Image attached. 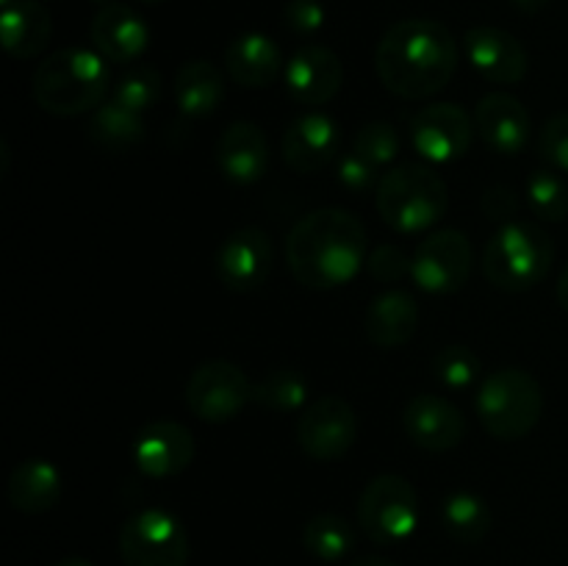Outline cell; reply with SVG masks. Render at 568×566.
Listing matches in <instances>:
<instances>
[{
  "mask_svg": "<svg viewBox=\"0 0 568 566\" xmlns=\"http://www.w3.org/2000/svg\"><path fill=\"white\" fill-rule=\"evenodd\" d=\"M460 50L453 31L438 20L410 17L394 22L375 50V70L383 87L405 100L433 98L453 81Z\"/></svg>",
  "mask_w": 568,
  "mask_h": 566,
  "instance_id": "obj_1",
  "label": "cell"
},
{
  "mask_svg": "<svg viewBox=\"0 0 568 566\" xmlns=\"http://www.w3.org/2000/svg\"><path fill=\"white\" fill-rule=\"evenodd\" d=\"M366 259V228L347 209H316L288 231V270L308 289L344 286L358 275Z\"/></svg>",
  "mask_w": 568,
  "mask_h": 566,
  "instance_id": "obj_2",
  "label": "cell"
},
{
  "mask_svg": "<svg viewBox=\"0 0 568 566\" xmlns=\"http://www.w3.org/2000/svg\"><path fill=\"white\" fill-rule=\"evenodd\" d=\"M109 92V61L98 50H55L33 72V100L53 117H78L94 111L103 105Z\"/></svg>",
  "mask_w": 568,
  "mask_h": 566,
  "instance_id": "obj_3",
  "label": "cell"
},
{
  "mask_svg": "<svg viewBox=\"0 0 568 566\" xmlns=\"http://www.w3.org/2000/svg\"><path fill=\"white\" fill-rule=\"evenodd\" d=\"M381 220L397 233L430 231L447 214V183L425 164L388 166L375 189Z\"/></svg>",
  "mask_w": 568,
  "mask_h": 566,
  "instance_id": "obj_4",
  "label": "cell"
},
{
  "mask_svg": "<svg viewBox=\"0 0 568 566\" xmlns=\"http://www.w3.org/2000/svg\"><path fill=\"white\" fill-rule=\"evenodd\" d=\"M555 244L532 222H505L483 253V272L503 292H527L549 275Z\"/></svg>",
  "mask_w": 568,
  "mask_h": 566,
  "instance_id": "obj_5",
  "label": "cell"
},
{
  "mask_svg": "<svg viewBox=\"0 0 568 566\" xmlns=\"http://www.w3.org/2000/svg\"><path fill=\"white\" fill-rule=\"evenodd\" d=\"M477 416L499 442H519L541 422V383L519 366H503L480 383Z\"/></svg>",
  "mask_w": 568,
  "mask_h": 566,
  "instance_id": "obj_6",
  "label": "cell"
},
{
  "mask_svg": "<svg viewBox=\"0 0 568 566\" xmlns=\"http://www.w3.org/2000/svg\"><path fill=\"white\" fill-rule=\"evenodd\" d=\"M419 494L399 475H377L358 499V522L372 542H405L419 527Z\"/></svg>",
  "mask_w": 568,
  "mask_h": 566,
  "instance_id": "obj_7",
  "label": "cell"
},
{
  "mask_svg": "<svg viewBox=\"0 0 568 566\" xmlns=\"http://www.w3.org/2000/svg\"><path fill=\"white\" fill-rule=\"evenodd\" d=\"M120 555L125 566H186V527L166 508L136 511L120 530Z\"/></svg>",
  "mask_w": 568,
  "mask_h": 566,
  "instance_id": "obj_8",
  "label": "cell"
},
{
  "mask_svg": "<svg viewBox=\"0 0 568 566\" xmlns=\"http://www.w3.org/2000/svg\"><path fill=\"white\" fill-rule=\"evenodd\" d=\"M250 400H253V383L244 375L242 366L231 361H205L186 383L189 411L209 425L236 420Z\"/></svg>",
  "mask_w": 568,
  "mask_h": 566,
  "instance_id": "obj_9",
  "label": "cell"
},
{
  "mask_svg": "<svg viewBox=\"0 0 568 566\" xmlns=\"http://www.w3.org/2000/svg\"><path fill=\"white\" fill-rule=\"evenodd\" d=\"M358 438V416L338 394H322L305 405L297 422V442L308 458L331 464L344 458Z\"/></svg>",
  "mask_w": 568,
  "mask_h": 566,
  "instance_id": "obj_10",
  "label": "cell"
},
{
  "mask_svg": "<svg viewBox=\"0 0 568 566\" xmlns=\"http://www.w3.org/2000/svg\"><path fill=\"white\" fill-rule=\"evenodd\" d=\"M471 244L458 228H442L422 239L414 253L410 277L430 294H453L469 281Z\"/></svg>",
  "mask_w": 568,
  "mask_h": 566,
  "instance_id": "obj_11",
  "label": "cell"
},
{
  "mask_svg": "<svg viewBox=\"0 0 568 566\" xmlns=\"http://www.w3.org/2000/svg\"><path fill=\"white\" fill-rule=\"evenodd\" d=\"M197 453L192 431L175 420H155L144 425L133 438V464L144 477L164 481L189 469Z\"/></svg>",
  "mask_w": 568,
  "mask_h": 566,
  "instance_id": "obj_12",
  "label": "cell"
},
{
  "mask_svg": "<svg viewBox=\"0 0 568 566\" xmlns=\"http://www.w3.org/2000/svg\"><path fill=\"white\" fill-rule=\"evenodd\" d=\"M410 139L425 161L449 164L469 153L471 120L458 103H433L414 117Z\"/></svg>",
  "mask_w": 568,
  "mask_h": 566,
  "instance_id": "obj_13",
  "label": "cell"
},
{
  "mask_svg": "<svg viewBox=\"0 0 568 566\" xmlns=\"http://www.w3.org/2000/svg\"><path fill=\"white\" fill-rule=\"evenodd\" d=\"M272 266L270 233L261 228H239L216 250V277L231 292L244 294L266 281Z\"/></svg>",
  "mask_w": 568,
  "mask_h": 566,
  "instance_id": "obj_14",
  "label": "cell"
},
{
  "mask_svg": "<svg viewBox=\"0 0 568 566\" xmlns=\"http://www.w3.org/2000/svg\"><path fill=\"white\" fill-rule=\"evenodd\" d=\"M283 81L294 103L311 105V109L325 105L336 98L344 83L342 59L325 44H303L286 61Z\"/></svg>",
  "mask_w": 568,
  "mask_h": 566,
  "instance_id": "obj_15",
  "label": "cell"
},
{
  "mask_svg": "<svg viewBox=\"0 0 568 566\" xmlns=\"http://www.w3.org/2000/svg\"><path fill=\"white\" fill-rule=\"evenodd\" d=\"M405 436L427 453H447L466 438V416L442 394H416L403 411Z\"/></svg>",
  "mask_w": 568,
  "mask_h": 566,
  "instance_id": "obj_16",
  "label": "cell"
},
{
  "mask_svg": "<svg viewBox=\"0 0 568 566\" xmlns=\"http://www.w3.org/2000/svg\"><path fill=\"white\" fill-rule=\"evenodd\" d=\"M464 50L469 64L491 83H519L527 75V50L514 33L497 26H475L466 31Z\"/></svg>",
  "mask_w": 568,
  "mask_h": 566,
  "instance_id": "obj_17",
  "label": "cell"
},
{
  "mask_svg": "<svg viewBox=\"0 0 568 566\" xmlns=\"http://www.w3.org/2000/svg\"><path fill=\"white\" fill-rule=\"evenodd\" d=\"M283 161L294 172H320L338 153V122L325 111H308L286 125L281 139Z\"/></svg>",
  "mask_w": 568,
  "mask_h": 566,
  "instance_id": "obj_18",
  "label": "cell"
},
{
  "mask_svg": "<svg viewBox=\"0 0 568 566\" xmlns=\"http://www.w3.org/2000/svg\"><path fill=\"white\" fill-rule=\"evenodd\" d=\"M475 125L483 142L499 155H519L532 137L530 111L508 92H491L480 98L475 109Z\"/></svg>",
  "mask_w": 568,
  "mask_h": 566,
  "instance_id": "obj_19",
  "label": "cell"
},
{
  "mask_svg": "<svg viewBox=\"0 0 568 566\" xmlns=\"http://www.w3.org/2000/svg\"><path fill=\"white\" fill-rule=\"evenodd\" d=\"M92 48L111 64L136 61L150 44V28L142 17L122 3H111L98 9L89 26Z\"/></svg>",
  "mask_w": 568,
  "mask_h": 566,
  "instance_id": "obj_20",
  "label": "cell"
},
{
  "mask_svg": "<svg viewBox=\"0 0 568 566\" xmlns=\"http://www.w3.org/2000/svg\"><path fill=\"white\" fill-rule=\"evenodd\" d=\"M216 166L233 183H255L270 166V142L255 122L239 120L216 139Z\"/></svg>",
  "mask_w": 568,
  "mask_h": 566,
  "instance_id": "obj_21",
  "label": "cell"
},
{
  "mask_svg": "<svg viewBox=\"0 0 568 566\" xmlns=\"http://www.w3.org/2000/svg\"><path fill=\"white\" fill-rule=\"evenodd\" d=\"M225 70L239 87L264 89L270 87V83H275V78L281 75L286 67H283L281 48H277L266 33L247 31L239 33V37L227 44Z\"/></svg>",
  "mask_w": 568,
  "mask_h": 566,
  "instance_id": "obj_22",
  "label": "cell"
},
{
  "mask_svg": "<svg viewBox=\"0 0 568 566\" xmlns=\"http://www.w3.org/2000/svg\"><path fill=\"white\" fill-rule=\"evenodd\" d=\"M419 327V303L405 289L377 294L366 309V336L375 347H403Z\"/></svg>",
  "mask_w": 568,
  "mask_h": 566,
  "instance_id": "obj_23",
  "label": "cell"
},
{
  "mask_svg": "<svg viewBox=\"0 0 568 566\" xmlns=\"http://www.w3.org/2000/svg\"><path fill=\"white\" fill-rule=\"evenodd\" d=\"M53 22L39 0H11L0 14V39L14 59H33L48 48Z\"/></svg>",
  "mask_w": 568,
  "mask_h": 566,
  "instance_id": "obj_24",
  "label": "cell"
},
{
  "mask_svg": "<svg viewBox=\"0 0 568 566\" xmlns=\"http://www.w3.org/2000/svg\"><path fill=\"white\" fill-rule=\"evenodd\" d=\"M61 472L48 458H26L11 469L6 494L20 514H44L61 499Z\"/></svg>",
  "mask_w": 568,
  "mask_h": 566,
  "instance_id": "obj_25",
  "label": "cell"
},
{
  "mask_svg": "<svg viewBox=\"0 0 568 566\" xmlns=\"http://www.w3.org/2000/svg\"><path fill=\"white\" fill-rule=\"evenodd\" d=\"M178 109L186 117H211L225 100V81L220 67L209 59H192L175 75Z\"/></svg>",
  "mask_w": 568,
  "mask_h": 566,
  "instance_id": "obj_26",
  "label": "cell"
},
{
  "mask_svg": "<svg viewBox=\"0 0 568 566\" xmlns=\"http://www.w3.org/2000/svg\"><path fill=\"white\" fill-rule=\"evenodd\" d=\"M89 139L109 153H125L144 139V120L139 111L109 100L89 117Z\"/></svg>",
  "mask_w": 568,
  "mask_h": 566,
  "instance_id": "obj_27",
  "label": "cell"
},
{
  "mask_svg": "<svg viewBox=\"0 0 568 566\" xmlns=\"http://www.w3.org/2000/svg\"><path fill=\"white\" fill-rule=\"evenodd\" d=\"M442 525L455 542L477 544L491 530V508L475 492H453L442 503Z\"/></svg>",
  "mask_w": 568,
  "mask_h": 566,
  "instance_id": "obj_28",
  "label": "cell"
},
{
  "mask_svg": "<svg viewBox=\"0 0 568 566\" xmlns=\"http://www.w3.org/2000/svg\"><path fill=\"white\" fill-rule=\"evenodd\" d=\"M303 544L314 558L333 564V560H342L353 553L355 530L342 514L322 511V514L311 516V519L305 522Z\"/></svg>",
  "mask_w": 568,
  "mask_h": 566,
  "instance_id": "obj_29",
  "label": "cell"
},
{
  "mask_svg": "<svg viewBox=\"0 0 568 566\" xmlns=\"http://www.w3.org/2000/svg\"><path fill=\"white\" fill-rule=\"evenodd\" d=\"M253 400L275 414H294L308 403V381L297 370H272L253 386Z\"/></svg>",
  "mask_w": 568,
  "mask_h": 566,
  "instance_id": "obj_30",
  "label": "cell"
},
{
  "mask_svg": "<svg viewBox=\"0 0 568 566\" xmlns=\"http://www.w3.org/2000/svg\"><path fill=\"white\" fill-rule=\"evenodd\" d=\"M433 372H436L438 383H444L453 392H464V388H471L480 381L483 364L475 355V350L464 347V344H449V347L436 353Z\"/></svg>",
  "mask_w": 568,
  "mask_h": 566,
  "instance_id": "obj_31",
  "label": "cell"
},
{
  "mask_svg": "<svg viewBox=\"0 0 568 566\" xmlns=\"http://www.w3.org/2000/svg\"><path fill=\"white\" fill-rule=\"evenodd\" d=\"M527 200L541 220L560 222L568 216V186L555 170H536L527 178Z\"/></svg>",
  "mask_w": 568,
  "mask_h": 566,
  "instance_id": "obj_32",
  "label": "cell"
},
{
  "mask_svg": "<svg viewBox=\"0 0 568 566\" xmlns=\"http://www.w3.org/2000/svg\"><path fill=\"white\" fill-rule=\"evenodd\" d=\"M159 94H161V75L155 67H148V64H139L133 67V70L122 72V75L116 78L114 87H111V100L139 111V114H144L150 105H155Z\"/></svg>",
  "mask_w": 568,
  "mask_h": 566,
  "instance_id": "obj_33",
  "label": "cell"
},
{
  "mask_svg": "<svg viewBox=\"0 0 568 566\" xmlns=\"http://www.w3.org/2000/svg\"><path fill=\"white\" fill-rule=\"evenodd\" d=\"M403 148V139H399L397 128L386 120L366 122L358 133H355L353 153H358L361 159L369 161L372 166L383 170V166H392L394 159L399 155Z\"/></svg>",
  "mask_w": 568,
  "mask_h": 566,
  "instance_id": "obj_34",
  "label": "cell"
},
{
  "mask_svg": "<svg viewBox=\"0 0 568 566\" xmlns=\"http://www.w3.org/2000/svg\"><path fill=\"white\" fill-rule=\"evenodd\" d=\"M366 270L381 283H397L405 275H410V270H414V255H408L397 244H381L366 259Z\"/></svg>",
  "mask_w": 568,
  "mask_h": 566,
  "instance_id": "obj_35",
  "label": "cell"
},
{
  "mask_svg": "<svg viewBox=\"0 0 568 566\" xmlns=\"http://www.w3.org/2000/svg\"><path fill=\"white\" fill-rule=\"evenodd\" d=\"M538 150L552 170L568 172V111L547 120L538 133Z\"/></svg>",
  "mask_w": 568,
  "mask_h": 566,
  "instance_id": "obj_36",
  "label": "cell"
},
{
  "mask_svg": "<svg viewBox=\"0 0 568 566\" xmlns=\"http://www.w3.org/2000/svg\"><path fill=\"white\" fill-rule=\"evenodd\" d=\"M283 22L297 37H314L325 28L327 11L322 0H288L283 6Z\"/></svg>",
  "mask_w": 568,
  "mask_h": 566,
  "instance_id": "obj_37",
  "label": "cell"
},
{
  "mask_svg": "<svg viewBox=\"0 0 568 566\" xmlns=\"http://www.w3.org/2000/svg\"><path fill=\"white\" fill-rule=\"evenodd\" d=\"M336 178L347 192L366 194L372 189H377V166H372L369 161L361 159L358 153H344L336 164Z\"/></svg>",
  "mask_w": 568,
  "mask_h": 566,
  "instance_id": "obj_38",
  "label": "cell"
},
{
  "mask_svg": "<svg viewBox=\"0 0 568 566\" xmlns=\"http://www.w3.org/2000/svg\"><path fill=\"white\" fill-rule=\"evenodd\" d=\"M483 211L488 220H510L519 211V198L510 186H491L483 194Z\"/></svg>",
  "mask_w": 568,
  "mask_h": 566,
  "instance_id": "obj_39",
  "label": "cell"
},
{
  "mask_svg": "<svg viewBox=\"0 0 568 566\" xmlns=\"http://www.w3.org/2000/svg\"><path fill=\"white\" fill-rule=\"evenodd\" d=\"M510 3H514L521 14H538V11L547 9L552 0H510Z\"/></svg>",
  "mask_w": 568,
  "mask_h": 566,
  "instance_id": "obj_40",
  "label": "cell"
},
{
  "mask_svg": "<svg viewBox=\"0 0 568 566\" xmlns=\"http://www.w3.org/2000/svg\"><path fill=\"white\" fill-rule=\"evenodd\" d=\"M349 566H399V564H394V560L388 558H381V555H364V558L353 560Z\"/></svg>",
  "mask_w": 568,
  "mask_h": 566,
  "instance_id": "obj_41",
  "label": "cell"
},
{
  "mask_svg": "<svg viewBox=\"0 0 568 566\" xmlns=\"http://www.w3.org/2000/svg\"><path fill=\"white\" fill-rule=\"evenodd\" d=\"M558 303L564 305V311H568V264L564 266L558 277Z\"/></svg>",
  "mask_w": 568,
  "mask_h": 566,
  "instance_id": "obj_42",
  "label": "cell"
},
{
  "mask_svg": "<svg viewBox=\"0 0 568 566\" xmlns=\"http://www.w3.org/2000/svg\"><path fill=\"white\" fill-rule=\"evenodd\" d=\"M55 566H92V564H89V560H83V558H64V560H59Z\"/></svg>",
  "mask_w": 568,
  "mask_h": 566,
  "instance_id": "obj_43",
  "label": "cell"
},
{
  "mask_svg": "<svg viewBox=\"0 0 568 566\" xmlns=\"http://www.w3.org/2000/svg\"><path fill=\"white\" fill-rule=\"evenodd\" d=\"M92 3H98L100 9H103V6H111V3H116V0H92Z\"/></svg>",
  "mask_w": 568,
  "mask_h": 566,
  "instance_id": "obj_44",
  "label": "cell"
},
{
  "mask_svg": "<svg viewBox=\"0 0 568 566\" xmlns=\"http://www.w3.org/2000/svg\"><path fill=\"white\" fill-rule=\"evenodd\" d=\"M142 3H161V0H142Z\"/></svg>",
  "mask_w": 568,
  "mask_h": 566,
  "instance_id": "obj_45",
  "label": "cell"
},
{
  "mask_svg": "<svg viewBox=\"0 0 568 566\" xmlns=\"http://www.w3.org/2000/svg\"><path fill=\"white\" fill-rule=\"evenodd\" d=\"M11 3V0H0V6H9Z\"/></svg>",
  "mask_w": 568,
  "mask_h": 566,
  "instance_id": "obj_46",
  "label": "cell"
}]
</instances>
